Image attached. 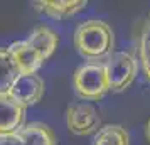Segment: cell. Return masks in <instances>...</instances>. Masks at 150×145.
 I'll return each mask as SVG.
<instances>
[{"label":"cell","instance_id":"cell-7","mask_svg":"<svg viewBox=\"0 0 150 145\" xmlns=\"http://www.w3.org/2000/svg\"><path fill=\"white\" fill-rule=\"evenodd\" d=\"M7 52L12 57L19 74H32L44 64L41 56L35 52V49L27 41L12 42L7 47Z\"/></svg>","mask_w":150,"mask_h":145},{"label":"cell","instance_id":"cell-5","mask_svg":"<svg viewBox=\"0 0 150 145\" xmlns=\"http://www.w3.org/2000/svg\"><path fill=\"white\" fill-rule=\"evenodd\" d=\"M44 91H46L44 79L39 74L32 73V74H19L7 95L27 108L30 105L41 101L44 96Z\"/></svg>","mask_w":150,"mask_h":145},{"label":"cell","instance_id":"cell-1","mask_svg":"<svg viewBox=\"0 0 150 145\" xmlns=\"http://www.w3.org/2000/svg\"><path fill=\"white\" fill-rule=\"evenodd\" d=\"M115 44L113 30L105 21L89 19L78 25L74 32V46L78 52L93 62H100L111 56Z\"/></svg>","mask_w":150,"mask_h":145},{"label":"cell","instance_id":"cell-10","mask_svg":"<svg viewBox=\"0 0 150 145\" xmlns=\"http://www.w3.org/2000/svg\"><path fill=\"white\" fill-rule=\"evenodd\" d=\"M17 135L21 138L22 145H57V138L52 128L42 122H32L24 125Z\"/></svg>","mask_w":150,"mask_h":145},{"label":"cell","instance_id":"cell-4","mask_svg":"<svg viewBox=\"0 0 150 145\" xmlns=\"http://www.w3.org/2000/svg\"><path fill=\"white\" fill-rule=\"evenodd\" d=\"M66 125L71 133L84 137V135H91L100 130L101 117H100V111L91 103L79 101V103H73L68 106Z\"/></svg>","mask_w":150,"mask_h":145},{"label":"cell","instance_id":"cell-14","mask_svg":"<svg viewBox=\"0 0 150 145\" xmlns=\"http://www.w3.org/2000/svg\"><path fill=\"white\" fill-rule=\"evenodd\" d=\"M0 145H22L19 135H0Z\"/></svg>","mask_w":150,"mask_h":145},{"label":"cell","instance_id":"cell-3","mask_svg":"<svg viewBox=\"0 0 150 145\" xmlns=\"http://www.w3.org/2000/svg\"><path fill=\"white\" fill-rule=\"evenodd\" d=\"M110 91L122 93L133 83L138 71V61L132 52H115L105 62Z\"/></svg>","mask_w":150,"mask_h":145},{"label":"cell","instance_id":"cell-15","mask_svg":"<svg viewBox=\"0 0 150 145\" xmlns=\"http://www.w3.org/2000/svg\"><path fill=\"white\" fill-rule=\"evenodd\" d=\"M145 140H147L149 145H150V118L147 120V123H145Z\"/></svg>","mask_w":150,"mask_h":145},{"label":"cell","instance_id":"cell-9","mask_svg":"<svg viewBox=\"0 0 150 145\" xmlns=\"http://www.w3.org/2000/svg\"><path fill=\"white\" fill-rule=\"evenodd\" d=\"M25 41L35 49V52L41 56L42 61L46 62L51 56L54 54L56 49H57L59 35H57V32H56L54 29L47 27V25H37L29 34V37Z\"/></svg>","mask_w":150,"mask_h":145},{"label":"cell","instance_id":"cell-8","mask_svg":"<svg viewBox=\"0 0 150 145\" xmlns=\"http://www.w3.org/2000/svg\"><path fill=\"white\" fill-rule=\"evenodd\" d=\"M88 5L86 0H41L34 2V8L37 12L54 17V19H66L78 12L84 10Z\"/></svg>","mask_w":150,"mask_h":145},{"label":"cell","instance_id":"cell-6","mask_svg":"<svg viewBox=\"0 0 150 145\" xmlns=\"http://www.w3.org/2000/svg\"><path fill=\"white\" fill-rule=\"evenodd\" d=\"M25 122V106L8 95H0V135L19 133Z\"/></svg>","mask_w":150,"mask_h":145},{"label":"cell","instance_id":"cell-12","mask_svg":"<svg viewBox=\"0 0 150 145\" xmlns=\"http://www.w3.org/2000/svg\"><path fill=\"white\" fill-rule=\"evenodd\" d=\"M138 57L147 79L150 81V12L138 29Z\"/></svg>","mask_w":150,"mask_h":145},{"label":"cell","instance_id":"cell-13","mask_svg":"<svg viewBox=\"0 0 150 145\" xmlns=\"http://www.w3.org/2000/svg\"><path fill=\"white\" fill-rule=\"evenodd\" d=\"M19 76L14 61L7 49H0V95H7L14 81Z\"/></svg>","mask_w":150,"mask_h":145},{"label":"cell","instance_id":"cell-11","mask_svg":"<svg viewBox=\"0 0 150 145\" xmlns=\"http://www.w3.org/2000/svg\"><path fill=\"white\" fill-rule=\"evenodd\" d=\"M93 145H130V135L125 127L118 123L101 125L95 133Z\"/></svg>","mask_w":150,"mask_h":145},{"label":"cell","instance_id":"cell-2","mask_svg":"<svg viewBox=\"0 0 150 145\" xmlns=\"http://www.w3.org/2000/svg\"><path fill=\"white\" fill-rule=\"evenodd\" d=\"M73 86L76 95L86 101H98L110 91L108 74L103 62H86L74 71Z\"/></svg>","mask_w":150,"mask_h":145}]
</instances>
